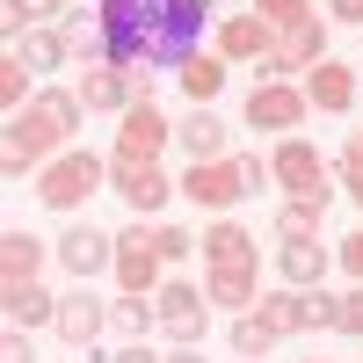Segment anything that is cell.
I'll return each mask as SVG.
<instances>
[{
  "label": "cell",
  "mask_w": 363,
  "mask_h": 363,
  "mask_svg": "<svg viewBox=\"0 0 363 363\" xmlns=\"http://www.w3.org/2000/svg\"><path fill=\"white\" fill-rule=\"evenodd\" d=\"M80 95H66V87H37V102L8 116V153H0V167H8V182H22L29 167H51L58 153L73 145V124H80Z\"/></svg>",
  "instance_id": "obj_1"
},
{
  "label": "cell",
  "mask_w": 363,
  "mask_h": 363,
  "mask_svg": "<svg viewBox=\"0 0 363 363\" xmlns=\"http://www.w3.org/2000/svg\"><path fill=\"white\" fill-rule=\"evenodd\" d=\"M262 182H269V160H255V153H225V160H189V174H182L174 189L189 196L196 211H218V218H225V211H233L240 196H255Z\"/></svg>",
  "instance_id": "obj_2"
},
{
  "label": "cell",
  "mask_w": 363,
  "mask_h": 363,
  "mask_svg": "<svg viewBox=\"0 0 363 363\" xmlns=\"http://www.w3.org/2000/svg\"><path fill=\"white\" fill-rule=\"evenodd\" d=\"M95 189H109V160H95L87 145H66L51 167H37V203L44 211H80Z\"/></svg>",
  "instance_id": "obj_3"
},
{
  "label": "cell",
  "mask_w": 363,
  "mask_h": 363,
  "mask_svg": "<svg viewBox=\"0 0 363 363\" xmlns=\"http://www.w3.org/2000/svg\"><path fill=\"white\" fill-rule=\"evenodd\" d=\"M196 37H203V0H160L145 66H174V73H182V66L196 58Z\"/></svg>",
  "instance_id": "obj_4"
},
{
  "label": "cell",
  "mask_w": 363,
  "mask_h": 363,
  "mask_svg": "<svg viewBox=\"0 0 363 363\" xmlns=\"http://www.w3.org/2000/svg\"><path fill=\"white\" fill-rule=\"evenodd\" d=\"M269 182H277L284 196H306V203H320V211L335 203V182H327V160L313 153L306 138H284L277 153H269Z\"/></svg>",
  "instance_id": "obj_5"
},
{
  "label": "cell",
  "mask_w": 363,
  "mask_h": 363,
  "mask_svg": "<svg viewBox=\"0 0 363 363\" xmlns=\"http://www.w3.org/2000/svg\"><path fill=\"white\" fill-rule=\"evenodd\" d=\"M306 116H313V102H306V87H291V80H262V87H247V102H240V124L277 131V138H298Z\"/></svg>",
  "instance_id": "obj_6"
},
{
  "label": "cell",
  "mask_w": 363,
  "mask_h": 363,
  "mask_svg": "<svg viewBox=\"0 0 363 363\" xmlns=\"http://www.w3.org/2000/svg\"><path fill=\"white\" fill-rule=\"evenodd\" d=\"M109 189L131 203V218H153V211H167V196H182L160 174V160H131V153H109Z\"/></svg>",
  "instance_id": "obj_7"
},
{
  "label": "cell",
  "mask_w": 363,
  "mask_h": 363,
  "mask_svg": "<svg viewBox=\"0 0 363 363\" xmlns=\"http://www.w3.org/2000/svg\"><path fill=\"white\" fill-rule=\"evenodd\" d=\"M313 66H327V22H320V15L277 29V51H269L255 73H262V80H284V73H313Z\"/></svg>",
  "instance_id": "obj_8"
},
{
  "label": "cell",
  "mask_w": 363,
  "mask_h": 363,
  "mask_svg": "<svg viewBox=\"0 0 363 363\" xmlns=\"http://www.w3.org/2000/svg\"><path fill=\"white\" fill-rule=\"evenodd\" d=\"M153 313H160V335H167L174 349H189V342H203V320H211V298H203L196 284H182V277H167V284L153 291Z\"/></svg>",
  "instance_id": "obj_9"
},
{
  "label": "cell",
  "mask_w": 363,
  "mask_h": 363,
  "mask_svg": "<svg viewBox=\"0 0 363 363\" xmlns=\"http://www.w3.org/2000/svg\"><path fill=\"white\" fill-rule=\"evenodd\" d=\"M160 255H153V225H131V233H116V269H109V277L116 284H124V291H138V298H153L167 277H160Z\"/></svg>",
  "instance_id": "obj_10"
},
{
  "label": "cell",
  "mask_w": 363,
  "mask_h": 363,
  "mask_svg": "<svg viewBox=\"0 0 363 363\" xmlns=\"http://www.w3.org/2000/svg\"><path fill=\"white\" fill-rule=\"evenodd\" d=\"M80 102L102 109V116H124L131 102H145V73H131V66H87L80 73Z\"/></svg>",
  "instance_id": "obj_11"
},
{
  "label": "cell",
  "mask_w": 363,
  "mask_h": 363,
  "mask_svg": "<svg viewBox=\"0 0 363 363\" xmlns=\"http://www.w3.org/2000/svg\"><path fill=\"white\" fill-rule=\"evenodd\" d=\"M167 138H174V124L153 109V102H131L124 109V124H116V153H131V160H160L167 153Z\"/></svg>",
  "instance_id": "obj_12"
},
{
  "label": "cell",
  "mask_w": 363,
  "mask_h": 363,
  "mask_svg": "<svg viewBox=\"0 0 363 363\" xmlns=\"http://www.w3.org/2000/svg\"><path fill=\"white\" fill-rule=\"evenodd\" d=\"M269 51H277V29H269L262 15H233V22H218V58H225V66H262Z\"/></svg>",
  "instance_id": "obj_13"
},
{
  "label": "cell",
  "mask_w": 363,
  "mask_h": 363,
  "mask_svg": "<svg viewBox=\"0 0 363 363\" xmlns=\"http://www.w3.org/2000/svg\"><path fill=\"white\" fill-rule=\"evenodd\" d=\"M58 262H66L80 284L102 277V269H116V233H102V225H73L66 240H58Z\"/></svg>",
  "instance_id": "obj_14"
},
{
  "label": "cell",
  "mask_w": 363,
  "mask_h": 363,
  "mask_svg": "<svg viewBox=\"0 0 363 363\" xmlns=\"http://www.w3.org/2000/svg\"><path fill=\"white\" fill-rule=\"evenodd\" d=\"M203 298L225 313H255L262 306V269L255 262H233V269H203Z\"/></svg>",
  "instance_id": "obj_15"
},
{
  "label": "cell",
  "mask_w": 363,
  "mask_h": 363,
  "mask_svg": "<svg viewBox=\"0 0 363 363\" xmlns=\"http://www.w3.org/2000/svg\"><path fill=\"white\" fill-rule=\"evenodd\" d=\"M0 313H8V327H51L58 320V298L44 291V284H0Z\"/></svg>",
  "instance_id": "obj_16"
},
{
  "label": "cell",
  "mask_w": 363,
  "mask_h": 363,
  "mask_svg": "<svg viewBox=\"0 0 363 363\" xmlns=\"http://www.w3.org/2000/svg\"><path fill=\"white\" fill-rule=\"evenodd\" d=\"M306 102L327 109V116H349V109H356V73L335 66V58H327V66H313V73H306Z\"/></svg>",
  "instance_id": "obj_17"
},
{
  "label": "cell",
  "mask_w": 363,
  "mask_h": 363,
  "mask_svg": "<svg viewBox=\"0 0 363 363\" xmlns=\"http://www.w3.org/2000/svg\"><path fill=\"white\" fill-rule=\"evenodd\" d=\"M51 327H58L73 349H87V342L109 327V306H102V298H87V291H73V298H58V320H51Z\"/></svg>",
  "instance_id": "obj_18"
},
{
  "label": "cell",
  "mask_w": 363,
  "mask_h": 363,
  "mask_svg": "<svg viewBox=\"0 0 363 363\" xmlns=\"http://www.w3.org/2000/svg\"><path fill=\"white\" fill-rule=\"evenodd\" d=\"M327 262H335V255H327L320 240H284V247H277V269H284V284H291V291H320Z\"/></svg>",
  "instance_id": "obj_19"
},
{
  "label": "cell",
  "mask_w": 363,
  "mask_h": 363,
  "mask_svg": "<svg viewBox=\"0 0 363 363\" xmlns=\"http://www.w3.org/2000/svg\"><path fill=\"white\" fill-rule=\"evenodd\" d=\"M37 269H44V240L37 233H0V284H37Z\"/></svg>",
  "instance_id": "obj_20"
},
{
  "label": "cell",
  "mask_w": 363,
  "mask_h": 363,
  "mask_svg": "<svg viewBox=\"0 0 363 363\" xmlns=\"http://www.w3.org/2000/svg\"><path fill=\"white\" fill-rule=\"evenodd\" d=\"M174 80H182V95H189L196 109H211V102L225 95V58H218V51H196V58H189V66H182Z\"/></svg>",
  "instance_id": "obj_21"
},
{
  "label": "cell",
  "mask_w": 363,
  "mask_h": 363,
  "mask_svg": "<svg viewBox=\"0 0 363 363\" xmlns=\"http://www.w3.org/2000/svg\"><path fill=\"white\" fill-rule=\"evenodd\" d=\"M196 247H203L211 269H233V262H255V233H247V225H233V218H218V225L196 240Z\"/></svg>",
  "instance_id": "obj_22"
},
{
  "label": "cell",
  "mask_w": 363,
  "mask_h": 363,
  "mask_svg": "<svg viewBox=\"0 0 363 363\" xmlns=\"http://www.w3.org/2000/svg\"><path fill=\"white\" fill-rule=\"evenodd\" d=\"M15 51H22V66H29V73H58V66L73 58V37H66V29H29Z\"/></svg>",
  "instance_id": "obj_23"
},
{
  "label": "cell",
  "mask_w": 363,
  "mask_h": 363,
  "mask_svg": "<svg viewBox=\"0 0 363 363\" xmlns=\"http://www.w3.org/2000/svg\"><path fill=\"white\" fill-rule=\"evenodd\" d=\"M174 138H182V153H189V160H225V124H218L211 109H196Z\"/></svg>",
  "instance_id": "obj_24"
},
{
  "label": "cell",
  "mask_w": 363,
  "mask_h": 363,
  "mask_svg": "<svg viewBox=\"0 0 363 363\" xmlns=\"http://www.w3.org/2000/svg\"><path fill=\"white\" fill-rule=\"evenodd\" d=\"M255 313H262L269 327H277V335H306V327H313V313H306V291H269Z\"/></svg>",
  "instance_id": "obj_25"
},
{
  "label": "cell",
  "mask_w": 363,
  "mask_h": 363,
  "mask_svg": "<svg viewBox=\"0 0 363 363\" xmlns=\"http://www.w3.org/2000/svg\"><path fill=\"white\" fill-rule=\"evenodd\" d=\"M66 37H73V58H80V66H109V29H102V8H95V15H73V22H66Z\"/></svg>",
  "instance_id": "obj_26"
},
{
  "label": "cell",
  "mask_w": 363,
  "mask_h": 363,
  "mask_svg": "<svg viewBox=\"0 0 363 363\" xmlns=\"http://www.w3.org/2000/svg\"><path fill=\"white\" fill-rule=\"evenodd\" d=\"M29 80H37V73L22 66V51H8V58H0V109H8V116L37 102V95H29Z\"/></svg>",
  "instance_id": "obj_27"
},
{
  "label": "cell",
  "mask_w": 363,
  "mask_h": 363,
  "mask_svg": "<svg viewBox=\"0 0 363 363\" xmlns=\"http://www.w3.org/2000/svg\"><path fill=\"white\" fill-rule=\"evenodd\" d=\"M109 327H124L131 342H145V327H160V313H153V298H138V291H124L109 306Z\"/></svg>",
  "instance_id": "obj_28"
},
{
  "label": "cell",
  "mask_w": 363,
  "mask_h": 363,
  "mask_svg": "<svg viewBox=\"0 0 363 363\" xmlns=\"http://www.w3.org/2000/svg\"><path fill=\"white\" fill-rule=\"evenodd\" d=\"M277 342H284V335H277L262 313H240V320H233V349H240V356H269Z\"/></svg>",
  "instance_id": "obj_29"
},
{
  "label": "cell",
  "mask_w": 363,
  "mask_h": 363,
  "mask_svg": "<svg viewBox=\"0 0 363 363\" xmlns=\"http://www.w3.org/2000/svg\"><path fill=\"white\" fill-rule=\"evenodd\" d=\"M277 240H320V203L291 196V203L277 211Z\"/></svg>",
  "instance_id": "obj_30"
},
{
  "label": "cell",
  "mask_w": 363,
  "mask_h": 363,
  "mask_svg": "<svg viewBox=\"0 0 363 363\" xmlns=\"http://www.w3.org/2000/svg\"><path fill=\"white\" fill-rule=\"evenodd\" d=\"M247 15H262L269 29H291V22L313 15V0H247Z\"/></svg>",
  "instance_id": "obj_31"
},
{
  "label": "cell",
  "mask_w": 363,
  "mask_h": 363,
  "mask_svg": "<svg viewBox=\"0 0 363 363\" xmlns=\"http://www.w3.org/2000/svg\"><path fill=\"white\" fill-rule=\"evenodd\" d=\"M342 189H349L356 211H363V131H349V145H342Z\"/></svg>",
  "instance_id": "obj_32"
},
{
  "label": "cell",
  "mask_w": 363,
  "mask_h": 363,
  "mask_svg": "<svg viewBox=\"0 0 363 363\" xmlns=\"http://www.w3.org/2000/svg\"><path fill=\"white\" fill-rule=\"evenodd\" d=\"M189 247H196V233H182V225H153V255H160L167 269H174L182 255H189Z\"/></svg>",
  "instance_id": "obj_33"
},
{
  "label": "cell",
  "mask_w": 363,
  "mask_h": 363,
  "mask_svg": "<svg viewBox=\"0 0 363 363\" xmlns=\"http://www.w3.org/2000/svg\"><path fill=\"white\" fill-rule=\"evenodd\" d=\"M335 327H342V335H356V342H363V284H356V291L342 298V313H335Z\"/></svg>",
  "instance_id": "obj_34"
},
{
  "label": "cell",
  "mask_w": 363,
  "mask_h": 363,
  "mask_svg": "<svg viewBox=\"0 0 363 363\" xmlns=\"http://www.w3.org/2000/svg\"><path fill=\"white\" fill-rule=\"evenodd\" d=\"M335 262H342V269H349V277L363 284V233H349V240H342V247H335Z\"/></svg>",
  "instance_id": "obj_35"
},
{
  "label": "cell",
  "mask_w": 363,
  "mask_h": 363,
  "mask_svg": "<svg viewBox=\"0 0 363 363\" xmlns=\"http://www.w3.org/2000/svg\"><path fill=\"white\" fill-rule=\"evenodd\" d=\"M29 8V22H51V15H66V0H22Z\"/></svg>",
  "instance_id": "obj_36"
},
{
  "label": "cell",
  "mask_w": 363,
  "mask_h": 363,
  "mask_svg": "<svg viewBox=\"0 0 363 363\" xmlns=\"http://www.w3.org/2000/svg\"><path fill=\"white\" fill-rule=\"evenodd\" d=\"M335 8V22H363V0H327Z\"/></svg>",
  "instance_id": "obj_37"
},
{
  "label": "cell",
  "mask_w": 363,
  "mask_h": 363,
  "mask_svg": "<svg viewBox=\"0 0 363 363\" xmlns=\"http://www.w3.org/2000/svg\"><path fill=\"white\" fill-rule=\"evenodd\" d=\"M109 363H160V356H145V349H138V342H131V349H116V356H109Z\"/></svg>",
  "instance_id": "obj_38"
},
{
  "label": "cell",
  "mask_w": 363,
  "mask_h": 363,
  "mask_svg": "<svg viewBox=\"0 0 363 363\" xmlns=\"http://www.w3.org/2000/svg\"><path fill=\"white\" fill-rule=\"evenodd\" d=\"M160 363H203V356H196V342H189V349H174V356H160Z\"/></svg>",
  "instance_id": "obj_39"
},
{
  "label": "cell",
  "mask_w": 363,
  "mask_h": 363,
  "mask_svg": "<svg viewBox=\"0 0 363 363\" xmlns=\"http://www.w3.org/2000/svg\"><path fill=\"white\" fill-rule=\"evenodd\" d=\"M95 8H102V0H95Z\"/></svg>",
  "instance_id": "obj_40"
}]
</instances>
